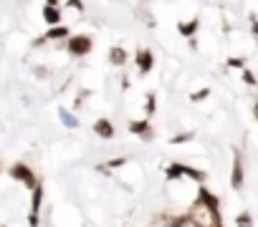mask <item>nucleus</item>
<instances>
[{
	"instance_id": "1",
	"label": "nucleus",
	"mask_w": 258,
	"mask_h": 227,
	"mask_svg": "<svg viewBox=\"0 0 258 227\" xmlns=\"http://www.w3.org/2000/svg\"><path fill=\"white\" fill-rule=\"evenodd\" d=\"M66 48H69V53L73 58H84V56L91 53V48H94V41H91L89 36H71Z\"/></svg>"
},
{
	"instance_id": "2",
	"label": "nucleus",
	"mask_w": 258,
	"mask_h": 227,
	"mask_svg": "<svg viewBox=\"0 0 258 227\" xmlns=\"http://www.w3.org/2000/svg\"><path fill=\"white\" fill-rule=\"evenodd\" d=\"M10 177H13V179H18V182H23L28 189H36V187H38L33 169H30V166H25V164H21V162L10 166Z\"/></svg>"
},
{
	"instance_id": "3",
	"label": "nucleus",
	"mask_w": 258,
	"mask_h": 227,
	"mask_svg": "<svg viewBox=\"0 0 258 227\" xmlns=\"http://www.w3.org/2000/svg\"><path fill=\"white\" fill-rule=\"evenodd\" d=\"M134 66H137V71H140L142 76H147L152 68H155V53H152L149 48H137V53H134Z\"/></svg>"
},
{
	"instance_id": "4",
	"label": "nucleus",
	"mask_w": 258,
	"mask_h": 227,
	"mask_svg": "<svg viewBox=\"0 0 258 227\" xmlns=\"http://www.w3.org/2000/svg\"><path fill=\"white\" fill-rule=\"evenodd\" d=\"M129 134H134V136H140V139H144V142H149L152 136H155V129H152V124H149V119H132L129 121Z\"/></svg>"
},
{
	"instance_id": "5",
	"label": "nucleus",
	"mask_w": 258,
	"mask_h": 227,
	"mask_svg": "<svg viewBox=\"0 0 258 227\" xmlns=\"http://www.w3.org/2000/svg\"><path fill=\"white\" fill-rule=\"evenodd\" d=\"M195 200L200 202V205H205L210 212H215V215H223V209H220V200H218V197L212 194L210 189L200 187V189H197V194H195Z\"/></svg>"
},
{
	"instance_id": "6",
	"label": "nucleus",
	"mask_w": 258,
	"mask_h": 227,
	"mask_svg": "<svg viewBox=\"0 0 258 227\" xmlns=\"http://www.w3.org/2000/svg\"><path fill=\"white\" fill-rule=\"evenodd\" d=\"M231 187L235 192L243 189V159H240V151H233V169H231Z\"/></svg>"
},
{
	"instance_id": "7",
	"label": "nucleus",
	"mask_w": 258,
	"mask_h": 227,
	"mask_svg": "<svg viewBox=\"0 0 258 227\" xmlns=\"http://www.w3.org/2000/svg\"><path fill=\"white\" fill-rule=\"evenodd\" d=\"M43 21L48 23L51 28H58L61 25V8H58V3H46L43 5Z\"/></svg>"
},
{
	"instance_id": "8",
	"label": "nucleus",
	"mask_w": 258,
	"mask_h": 227,
	"mask_svg": "<svg viewBox=\"0 0 258 227\" xmlns=\"http://www.w3.org/2000/svg\"><path fill=\"white\" fill-rule=\"evenodd\" d=\"M162 227H192L190 225V215L185 212V215H162L157 217Z\"/></svg>"
},
{
	"instance_id": "9",
	"label": "nucleus",
	"mask_w": 258,
	"mask_h": 227,
	"mask_svg": "<svg viewBox=\"0 0 258 227\" xmlns=\"http://www.w3.org/2000/svg\"><path fill=\"white\" fill-rule=\"evenodd\" d=\"M94 134L99 139H114V124L109 119H96L94 121Z\"/></svg>"
},
{
	"instance_id": "10",
	"label": "nucleus",
	"mask_w": 258,
	"mask_h": 227,
	"mask_svg": "<svg viewBox=\"0 0 258 227\" xmlns=\"http://www.w3.org/2000/svg\"><path fill=\"white\" fill-rule=\"evenodd\" d=\"M164 177H167V182H177V179H182V177H188V164L172 162V164L164 169Z\"/></svg>"
},
{
	"instance_id": "11",
	"label": "nucleus",
	"mask_w": 258,
	"mask_h": 227,
	"mask_svg": "<svg viewBox=\"0 0 258 227\" xmlns=\"http://www.w3.org/2000/svg\"><path fill=\"white\" fill-rule=\"evenodd\" d=\"M177 30H180V36H182V38L195 41V33L200 30V18H192V21H188V23H180Z\"/></svg>"
},
{
	"instance_id": "12",
	"label": "nucleus",
	"mask_w": 258,
	"mask_h": 227,
	"mask_svg": "<svg viewBox=\"0 0 258 227\" xmlns=\"http://www.w3.org/2000/svg\"><path fill=\"white\" fill-rule=\"evenodd\" d=\"M127 51L121 48V45H112V51H109V63L112 66H124L127 63Z\"/></svg>"
},
{
	"instance_id": "13",
	"label": "nucleus",
	"mask_w": 258,
	"mask_h": 227,
	"mask_svg": "<svg viewBox=\"0 0 258 227\" xmlns=\"http://www.w3.org/2000/svg\"><path fill=\"white\" fill-rule=\"evenodd\" d=\"M58 116H61V124H64V126H69V129L79 126V119H76L69 109H58Z\"/></svg>"
},
{
	"instance_id": "14",
	"label": "nucleus",
	"mask_w": 258,
	"mask_h": 227,
	"mask_svg": "<svg viewBox=\"0 0 258 227\" xmlns=\"http://www.w3.org/2000/svg\"><path fill=\"white\" fill-rule=\"evenodd\" d=\"M58 38H71L69 36V28L66 25H58V28H51L48 33L43 36V41H58Z\"/></svg>"
},
{
	"instance_id": "15",
	"label": "nucleus",
	"mask_w": 258,
	"mask_h": 227,
	"mask_svg": "<svg viewBox=\"0 0 258 227\" xmlns=\"http://www.w3.org/2000/svg\"><path fill=\"white\" fill-rule=\"evenodd\" d=\"M41 202H43V187L38 185V187L33 189V200H30V215H38Z\"/></svg>"
},
{
	"instance_id": "16",
	"label": "nucleus",
	"mask_w": 258,
	"mask_h": 227,
	"mask_svg": "<svg viewBox=\"0 0 258 227\" xmlns=\"http://www.w3.org/2000/svg\"><path fill=\"white\" fill-rule=\"evenodd\" d=\"M235 227H256L251 212H238V215H235Z\"/></svg>"
},
{
	"instance_id": "17",
	"label": "nucleus",
	"mask_w": 258,
	"mask_h": 227,
	"mask_svg": "<svg viewBox=\"0 0 258 227\" xmlns=\"http://www.w3.org/2000/svg\"><path fill=\"white\" fill-rule=\"evenodd\" d=\"M155 109H157V96L149 91V94H147V101H144V111H147V116L155 114Z\"/></svg>"
},
{
	"instance_id": "18",
	"label": "nucleus",
	"mask_w": 258,
	"mask_h": 227,
	"mask_svg": "<svg viewBox=\"0 0 258 227\" xmlns=\"http://www.w3.org/2000/svg\"><path fill=\"white\" fill-rule=\"evenodd\" d=\"M192 136H195L192 131H182V134H175L172 139H170V144H188V142L192 139Z\"/></svg>"
},
{
	"instance_id": "19",
	"label": "nucleus",
	"mask_w": 258,
	"mask_h": 227,
	"mask_svg": "<svg viewBox=\"0 0 258 227\" xmlns=\"http://www.w3.org/2000/svg\"><path fill=\"white\" fill-rule=\"evenodd\" d=\"M210 96V88H200V91H192V94H190V101L192 103H200V101H205Z\"/></svg>"
},
{
	"instance_id": "20",
	"label": "nucleus",
	"mask_w": 258,
	"mask_h": 227,
	"mask_svg": "<svg viewBox=\"0 0 258 227\" xmlns=\"http://www.w3.org/2000/svg\"><path fill=\"white\" fill-rule=\"evenodd\" d=\"M228 68H240V71H246V58H228Z\"/></svg>"
},
{
	"instance_id": "21",
	"label": "nucleus",
	"mask_w": 258,
	"mask_h": 227,
	"mask_svg": "<svg viewBox=\"0 0 258 227\" xmlns=\"http://www.w3.org/2000/svg\"><path fill=\"white\" fill-rule=\"evenodd\" d=\"M240 79H243V83H246V86H256L258 83V79H256V76H253V71H243V76H240Z\"/></svg>"
},
{
	"instance_id": "22",
	"label": "nucleus",
	"mask_w": 258,
	"mask_h": 227,
	"mask_svg": "<svg viewBox=\"0 0 258 227\" xmlns=\"http://www.w3.org/2000/svg\"><path fill=\"white\" fill-rule=\"evenodd\" d=\"M251 30H253V36L258 38V18L256 15H251Z\"/></svg>"
},
{
	"instance_id": "23",
	"label": "nucleus",
	"mask_w": 258,
	"mask_h": 227,
	"mask_svg": "<svg viewBox=\"0 0 258 227\" xmlns=\"http://www.w3.org/2000/svg\"><path fill=\"white\" fill-rule=\"evenodd\" d=\"M28 225H30V227H38V215H30V217H28Z\"/></svg>"
},
{
	"instance_id": "24",
	"label": "nucleus",
	"mask_w": 258,
	"mask_h": 227,
	"mask_svg": "<svg viewBox=\"0 0 258 227\" xmlns=\"http://www.w3.org/2000/svg\"><path fill=\"white\" fill-rule=\"evenodd\" d=\"M253 119H256V121H258V101H256V103H253Z\"/></svg>"
}]
</instances>
